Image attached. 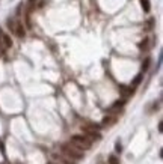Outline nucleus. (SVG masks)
<instances>
[{"label":"nucleus","instance_id":"obj_1","mask_svg":"<svg viewBox=\"0 0 163 164\" xmlns=\"http://www.w3.org/2000/svg\"><path fill=\"white\" fill-rule=\"evenodd\" d=\"M62 154L74 161L82 160L83 158V149H80L79 146H76L74 143H68V145H62Z\"/></svg>","mask_w":163,"mask_h":164},{"label":"nucleus","instance_id":"obj_2","mask_svg":"<svg viewBox=\"0 0 163 164\" xmlns=\"http://www.w3.org/2000/svg\"><path fill=\"white\" fill-rule=\"evenodd\" d=\"M71 143H74L76 146H79L80 149H89L92 146V140H89L86 136H73Z\"/></svg>","mask_w":163,"mask_h":164},{"label":"nucleus","instance_id":"obj_3","mask_svg":"<svg viewBox=\"0 0 163 164\" xmlns=\"http://www.w3.org/2000/svg\"><path fill=\"white\" fill-rule=\"evenodd\" d=\"M83 132L86 134V137H88L89 140H101V134H98L95 129H92V128H89V126L83 128Z\"/></svg>","mask_w":163,"mask_h":164},{"label":"nucleus","instance_id":"obj_4","mask_svg":"<svg viewBox=\"0 0 163 164\" xmlns=\"http://www.w3.org/2000/svg\"><path fill=\"white\" fill-rule=\"evenodd\" d=\"M14 32H15V35H17L18 38H24V35H26V29H24V26H23L21 21H18V23L15 24Z\"/></svg>","mask_w":163,"mask_h":164},{"label":"nucleus","instance_id":"obj_5","mask_svg":"<svg viewBox=\"0 0 163 164\" xmlns=\"http://www.w3.org/2000/svg\"><path fill=\"white\" fill-rule=\"evenodd\" d=\"M54 158H56V160H59L61 164H76V163H74V160H71V158L65 157L64 154H54Z\"/></svg>","mask_w":163,"mask_h":164},{"label":"nucleus","instance_id":"obj_6","mask_svg":"<svg viewBox=\"0 0 163 164\" xmlns=\"http://www.w3.org/2000/svg\"><path fill=\"white\" fill-rule=\"evenodd\" d=\"M2 42H3L5 48H11V47H12V39H11V36H9V35H5V33H3Z\"/></svg>","mask_w":163,"mask_h":164},{"label":"nucleus","instance_id":"obj_7","mask_svg":"<svg viewBox=\"0 0 163 164\" xmlns=\"http://www.w3.org/2000/svg\"><path fill=\"white\" fill-rule=\"evenodd\" d=\"M150 63H151V59L150 57H147L144 62H142V71L145 72V71H148V68H150Z\"/></svg>","mask_w":163,"mask_h":164},{"label":"nucleus","instance_id":"obj_8","mask_svg":"<svg viewBox=\"0 0 163 164\" xmlns=\"http://www.w3.org/2000/svg\"><path fill=\"white\" fill-rule=\"evenodd\" d=\"M140 5L145 12H150V0H140Z\"/></svg>","mask_w":163,"mask_h":164},{"label":"nucleus","instance_id":"obj_9","mask_svg":"<svg viewBox=\"0 0 163 164\" xmlns=\"http://www.w3.org/2000/svg\"><path fill=\"white\" fill-rule=\"evenodd\" d=\"M140 82H142V74H139V75H136V77H134V80L131 82V86H133V87H136V86H137Z\"/></svg>","mask_w":163,"mask_h":164},{"label":"nucleus","instance_id":"obj_10","mask_svg":"<svg viewBox=\"0 0 163 164\" xmlns=\"http://www.w3.org/2000/svg\"><path fill=\"white\" fill-rule=\"evenodd\" d=\"M113 122H115V119H113V118H110V116H106V118L103 119V125H107V126H109V125H112Z\"/></svg>","mask_w":163,"mask_h":164},{"label":"nucleus","instance_id":"obj_11","mask_svg":"<svg viewBox=\"0 0 163 164\" xmlns=\"http://www.w3.org/2000/svg\"><path fill=\"white\" fill-rule=\"evenodd\" d=\"M121 92L124 96H128V95H131L133 93V90L131 89H127V87H124V86H121Z\"/></svg>","mask_w":163,"mask_h":164},{"label":"nucleus","instance_id":"obj_12","mask_svg":"<svg viewBox=\"0 0 163 164\" xmlns=\"http://www.w3.org/2000/svg\"><path fill=\"white\" fill-rule=\"evenodd\" d=\"M109 163L110 164H120V160L116 158V155H110V157H109Z\"/></svg>","mask_w":163,"mask_h":164},{"label":"nucleus","instance_id":"obj_13","mask_svg":"<svg viewBox=\"0 0 163 164\" xmlns=\"http://www.w3.org/2000/svg\"><path fill=\"white\" fill-rule=\"evenodd\" d=\"M35 2H36V0H27V5H29V11H27V14H30V11L33 9V6H35Z\"/></svg>","mask_w":163,"mask_h":164},{"label":"nucleus","instance_id":"obj_14","mask_svg":"<svg viewBox=\"0 0 163 164\" xmlns=\"http://www.w3.org/2000/svg\"><path fill=\"white\" fill-rule=\"evenodd\" d=\"M147 45H148V39H144V41L139 44V48L140 50H147Z\"/></svg>","mask_w":163,"mask_h":164},{"label":"nucleus","instance_id":"obj_15","mask_svg":"<svg viewBox=\"0 0 163 164\" xmlns=\"http://www.w3.org/2000/svg\"><path fill=\"white\" fill-rule=\"evenodd\" d=\"M124 102H125L124 99H121V101H116V102L112 105V109H118V107H122V105H124Z\"/></svg>","mask_w":163,"mask_h":164},{"label":"nucleus","instance_id":"obj_16","mask_svg":"<svg viewBox=\"0 0 163 164\" xmlns=\"http://www.w3.org/2000/svg\"><path fill=\"white\" fill-rule=\"evenodd\" d=\"M8 27H9V29L14 32V29H15V23H14L12 20H8Z\"/></svg>","mask_w":163,"mask_h":164},{"label":"nucleus","instance_id":"obj_17","mask_svg":"<svg viewBox=\"0 0 163 164\" xmlns=\"http://www.w3.org/2000/svg\"><path fill=\"white\" fill-rule=\"evenodd\" d=\"M115 149H116V152H121V149H122V146H121V143L118 142L116 145H115Z\"/></svg>","mask_w":163,"mask_h":164},{"label":"nucleus","instance_id":"obj_18","mask_svg":"<svg viewBox=\"0 0 163 164\" xmlns=\"http://www.w3.org/2000/svg\"><path fill=\"white\" fill-rule=\"evenodd\" d=\"M0 152L5 154V148H3V143H2V142H0Z\"/></svg>","mask_w":163,"mask_h":164},{"label":"nucleus","instance_id":"obj_19","mask_svg":"<svg viewBox=\"0 0 163 164\" xmlns=\"http://www.w3.org/2000/svg\"><path fill=\"white\" fill-rule=\"evenodd\" d=\"M159 131H160V132L163 131V122H159Z\"/></svg>","mask_w":163,"mask_h":164},{"label":"nucleus","instance_id":"obj_20","mask_svg":"<svg viewBox=\"0 0 163 164\" xmlns=\"http://www.w3.org/2000/svg\"><path fill=\"white\" fill-rule=\"evenodd\" d=\"M2 38H3V30L0 29V42H2Z\"/></svg>","mask_w":163,"mask_h":164},{"label":"nucleus","instance_id":"obj_21","mask_svg":"<svg viewBox=\"0 0 163 164\" xmlns=\"http://www.w3.org/2000/svg\"><path fill=\"white\" fill-rule=\"evenodd\" d=\"M50 164H61V163H50Z\"/></svg>","mask_w":163,"mask_h":164}]
</instances>
